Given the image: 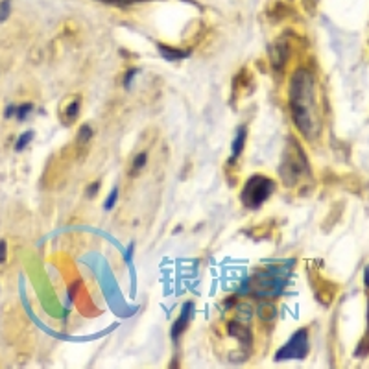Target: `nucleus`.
Masks as SVG:
<instances>
[{
  "label": "nucleus",
  "mask_w": 369,
  "mask_h": 369,
  "mask_svg": "<svg viewBox=\"0 0 369 369\" xmlns=\"http://www.w3.org/2000/svg\"><path fill=\"white\" fill-rule=\"evenodd\" d=\"M290 109L297 130L308 141H314L321 130V118L317 107L316 78L310 71L299 69L290 81Z\"/></svg>",
  "instance_id": "nucleus-1"
},
{
  "label": "nucleus",
  "mask_w": 369,
  "mask_h": 369,
  "mask_svg": "<svg viewBox=\"0 0 369 369\" xmlns=\"http://www.w3.org/2000/svg\"><path fill=\"white\" fill-rule=\"evenodd\" d=\"M308 172V166H306V161H304V153L301 151L297 143H294V139H290V146H288V151L285 155V161L281 164V175H283V181L288 185H294V183L301 179L303 174Z\"/></svg>",
  "instance_id": "nucleus-2"
},
{
  "label": "nucleus",
  "mask_w": 369,
  "mask_h": 369,
  "mask_svg": "<svg viewBox=\"0 0 369 369\" xmlns=\"http://www.w3.org/2000/svg\"><path fill=\"white\" fill-rule=\"evenodd\" d=\"M273 190H275V183L272 179L264 175H253L242 190V203L249 209H257L270 198Z\"/></svg>",
  "instance_id": "nucleus-3"
},
{
  "label": "nucleus",
  "mask_w": 369,
  "mask_h": 369,
  "mask_svg": "<svg viewBox=\"0 0 369 369\" xmlns=\"http://www.w3.org/2000/svg\"><path fill=\"white\" fill-rule=\"evenodd\" d=\"M306 355H308V332H306V329H299L297 332L277 351L275 362L303 360Z\"/></svg>",
  "instance_id": "nucleus-4"
},
{
  "label": "nucleus",
  "mask_w": 369,
  "mask_h": 369,
  "mask_svg": "<svg viewBox=\"0 0 369 369\" xmlns=\"http://www.w3.org/2000/svg\"><path fill=\"white\" fill-rule=\"evenodd\" d=\"M192 314H194V303H192V301H187V303L183 304L181 314H179V317H177V321L172 325V330H170V334H172V340H174V342H177L179 336L185 332V329H187V325H188V321H190Z\"/></svg>",
  "instance_id": "nucleus-5"
},
{
  "label": "nucleus",
  "mask_w": 369,
  "mask_h": 369,
  "mask_svg": "<svg viewBox=\"0 0 369 369\" xmlns=\"http://www.w3.org/2000/svg\"><path fill=\"white\" fill-rule=\"evenodd\" d=\"M229 334L238 338L240 343L246 342V345L251 343V334H249V330H247L244 325H240L238 321H231V323H229Z\"/></svg>",
  "instance_id": "nucleus-6"
},
{
  "label": "nucleus",
  "mask_w": 369,
  "mask_h": 369,
  "mask_svg": "<svg viewBox=\"0 0 369 369\" xmlns=\"http://www.w3.org/2000/svg\"><path fill=\"white\" fill-rule=\"evenodd\" d=\"M246 137H247V130L246 126H242L238 131H236V137H234V143H233V159H238V155L242 153V149L246 146Z\"/></svg>",
  "instance_id": "nucleus-7"
},
{
  "label": "nucleus",
  "mask_w": 369,
  "mask_h": 369,
  "mask_svg": "<svg viewBox=\"0 0 369 369\" xmlns=\"http://www.w3.org/2000/svg\"><path fill=\"white\" fill-rule=\"evenodd\" d=\"M286 58H288V54H286V46L283 45V43H277L272 50V63L277 67V69H281V67L285 65Z\"/></svg>",
  "instance_id": "nucleus-8"
},
{
  "label": "nucleus",
  "mask_w": 369,
  "mask_h": 369,
  "mask_svg": "<svg viewBox=\"0 0 369 369\" xmlns=\"http://www.w3.org/2000/svg\"><path fill=\"white\" fill-rule=\"evenodd\" d=\"M159 50H161L162 56L166 59H170V61H179V59L188 56V50H175V48H170V46H164V45H159Z\"/></svg>",
  "instance_id": "nucleus-9"
},
{
  "label": "nucleus",
  "mask_w": 369,
  "mask_h": 369,
  "mask_svg": "<svg viewBox=\"0 0 369 369\" xmlns=\"http://www.w3.org/2000/svg\"><path fill=\"white\" fill-rule=\"evenodd\" d=\"M259 317H262L264 321H270L275 317V306L272 303H260L259 304Z\"/></svg>",
  "instance_id": "nucleus-10"
},
{
  "label": "nucleus",
  "mask_w": 369,
  "mask_h": 369,
  "mask_svg": "<svg viewBox=\"0 0 369 369\" xmlns=\"http://www.w3.org/2000/svg\"><path fill=\"white\" fill-rule=\"evenodd\" d=\"M32 139H33V131H26V133H22V135L19 137L17 144H15V151H22V149H24L28 144H30V141H32Z\"/></svg>",
  "instance_id": "nucleus-11"
},
{
  "label": "nucleus",
  "mask_w": 369,
  "mask_h": 369,
  "mask_svg": "<svg viewBox=\"0 0 369 369\" xmlns=\"http://www.w3.org/2000/svg\"><path fill=\"white\" fill-rule=\"evenodd\" d=\"M79 105H81V102H79V98H76V100L67 107V118H69V120H74V118L78 117Z\"/></svg>",
  "instance_id": "nucleus-12"
},
{
  "label": "nucleus",
  "mask_w": 369,
  "mask_h": 369,
  "mask_svg": "<svg viewBox=\"0 0 369 369\" xmlns=\"http://www.w3.org/2000/svg\"><path fill=\"white\" fill-rule=\"evenodd\" d=\"M32 109H33V105L32 104H22V105H19L17 109H15V115H17V118L19 120H24V118L32 113Z\"/></svg>",
  "instance_id": "nucleus-13"
},
{
  "label": "nucleus",
  "mask_w": 369,
  "mask_h": 369,
  "mask_svg": "<svg viewBox=\"0 0 369 369\" xmlns=\"http://www.w3.org/2000/svg\"><path fill=\"white\" fill-rule=\"evenodd\" d=\"M91 137H92L91 128H89V126H81V130H79V133H78V143L79 144L89 143V141H91Z\"/></svg>",
  "instance_id": "nucleus-14"
},
{
  "label": "nucleus",
  "mask_w": 369,
  "mask_h": 369,
  "mask_svg": "<svg viewBox=\"0 0 369 369\" xmlns=\"http://www.w3.org/2000/svg\"><path fill=\"white\" fill-rule=\"evenodd\" d=\"M9 11H11V0H2L0 2V22L9 17Z\"/></svg>",
  "instance_id": "nucleus-15"
},
{
  "label": "nucleus",
  "mask_w": 369,
  "mask_h": 369,
  "mask_svg": "<svg viewBox=\"0 0 369 369\" xmlns=\"http://www.w3.org/2000/svg\"><path fill=\"white\" fill-rule=\"evenodd\" d=\"M146 161H148V157H146V153H139V155L135 157V161H133V166H131V170H133V174H137L141 168H144V164H146Z\"/></svg>",
  "instance_id": "nucleus-16"
},
{
  "label": "nucleus",
  "mask_w": 369,
  "mask_h": 369,
  "mask_svg": "<svg viewBox=\"0 0 369 369\" xmlns=\"http://www.w3.org/2000/svg\"><path fill=\"white\" fill-rule=\"evenodd\" d=\"M117 198H118V188L115 187V188H113V192L107 196V200H105V203H104L105 211H111V209L115 207V203H117Z\"/></svg>",
  "instance_id": "nucleus-17"
},
{
  "label": "nucleus",
  "mask_w": 369,
  "mask_h": 369,
  "mask_svg": "<svg viewBox=\"0 0 369 369\" xmlns=\"http://www.w3.org/2000/svg\"><path fill=\"white\" fill-rule=\"evenodd\" d=\"M139 72H141V69H130V71L126 72V76H124V87H130L133 78H135Z\"/></svg>",
  "instance_id": "nucleus-18"
},
{
  "label": "nucleus",
  "mask_w": 369,
  "mask_h": 369,
  "mask_svg": "<svg viewBox=\"0 0 369 369\" xmlns=\"http://www.w3.org/2000/svg\"><path fill=\"white\" fill-rule=\"evenodd\" d=\"M100 190V183H91V187L87 188V198H92L94 194H98Z\"/></svg>",
  "instance_id": "nucleus-19"
},
{
  "label": "nucleus",
  "mask_w": 369,
  "mask_h": 369,
  "mask_svg": "<svg viewBox=\"0 0 369 369\" xmlns=\"http://www.w3.org/2000/svg\"><path fill=\"white\" fill-rule=\"evenodd\" d=\"M6 247H7L6 242H4V240H0V264L6 260Z\"/></svg>",
  "instance_id": "nucleus-20"
},
{
  "label": "nucleus",
  "mask_w": 369,
  "mask_h": 369,
  "mask_svg": "<svg viewBox=\"0 0 369 369\" xmlns=\"http://www.w3.org/2000/svg\"><path fill=\"white\" fill-rule=\"evenodd\" d=\"M15 109H17L15 105H9V107H6V113H4V117H6V118L13 117V115H15Z\"/></svg>",
  "instance_id": "nucleus-21"
},
{
  "label": "nucleus",
  "mask_w": 369,
  "mask_h": 369,
  "mask_svg": "<svg viewBox=\"0 0 369 369\" xmlns=\"http://www.w3.org/2000/svg\"><path fill=\"white\" fill-rule=\"evenodd\" d=\"M104 2H109V4H131L133 0H104Z\"/></svg>",
  "instance_id": "nucleus-22"
},
{
  "label": "nucleus",
  "mask_w": 369,
  "mask_h": 369,
  "mask_svg": "<svg viewBox=\"0 0 369 369\" xmlns=\"http://www.w3.org/2000/svg\"><path fill=\"white\" fill-rule=\"evenodd\" d=\"M133 244H130V247H128V251H126V260H131V255H133Z\"/></svg>",
  "instance_id": "nucleus-23"
},
{
  "label": "nucleus",
  "mask_w": 369,
  "mask_h": 369,
  "mask_svg": "<svg viewBox=\"0 0 369 369\" xmlns=\"http://www.w3.org/2000/svg\"><path fill=\"white\" fill-rule=\"evenodd\" d=\"M364 281H366V286L369 288V268L366 270V273H364Z\"/></svg>",
  "instance_id": "nucleus-24"
}]
</instances>
